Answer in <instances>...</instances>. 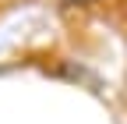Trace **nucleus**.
<instances>
[{"label":"nucleus","instance_id":"nucleus-1","mask_svg":"<svg viewBox=\"0 0 127 124\" xmlns=\"http://www.w3.org/2000/svg\"><path fill=\"white\" fill-rule=\"evenodd\" d=\"M92 4H99V0H64V7H92Z\"/></svg>","mask_w":127,"mask_h":124}]
</instances>
